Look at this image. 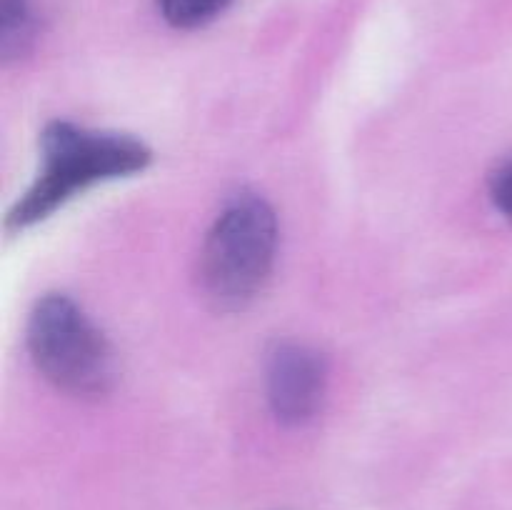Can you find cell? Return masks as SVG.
I'll use <instances>...</instances> for the list:
<instances>
[{
    "mask_svg": "<svg viewBox=\"0 0 512 510\" xmlns=\"http://www.w3.org/2000/svg\"><path fill=\"white\" fill-rule=\"evenodd\" d=\"M153 153L138 138L53 120L40 135V170L8 213V230H25L50 218L70 198L105 180L143 173Z\"/></svg>",
    "mask_w": 512,
    "mask_h": 510,
    "instance_id": "6da1fadb",
    "label": "cell"
},
{
    "mask_svg": "<svg viewBox=\"0 0 512 510\" xmlns=\"http://www.w3.org/2000/svg\"><path fill=\"white\" fill-rule=\"evenodd\" d=\"M278 250V220L268 200L240 193L210 228L200 258V280L218 308L240 310L265 288Z\"/></svg>",
    "mask_w": 512,
    "mask_h": 510,
    "instance_id": "7a4b0ae2",
    "label": "cell"
},
{
    "mask_svg": "<svg viewBox=\"0 0 512 510\" xmlns=\"http://www.w3.org/2000/svg\"><path fill=\"white\" fill-rule=\"evenodd\" d=\"M28 350L35 368L65 393L103 395L115 378V360L103 330L68 295L50 293L28 320Z\"/></svg>",
    "mask_w": 512,
    "mask_h": 510,
    "instance_id": "3957f363",
    "label": "cell"
},
{
    "mask_svg": "<svg viewBox=\"0 0 512 510\" xmlns=\"http://www.w3.org/2000/svg\"><path fill=\"white\" fill-rule=\"evenodd\" d=\"M265 390L283 425H305L318 415L328 390V363L303 343H278L265 363Z\"/></svg>",
    "mask_w": 512,
    "mask_h": 510,
    "instance_id": "277c9868",
    "label": "cell"
},
{
    "mask_svg": "<svg viewBox=\"0 0 512 510\" xmlns=\"http://www.w3.org/2000/svg\"><path fill=\"white\" fill-rule=\"evenodd\" d=\"M230 0H158V8L163 18L168 20L173 28L193 30L200 25L210 23L218 18Z\"/></svg>",
    "mask_w": 512,
    "mask_h": 510,
    "instance_id": "5b68a950",
    "label": "cell"
},
{
    "mask_svg": "<svg viewBox=\"0 0 512 510\" xmlns=\"http://www.w3.org/2000/svg\"><path fill=\"white\" fill-rule=\"evenodd\" d=\"M490 198H493L495 208L512 223V158L500 165V170L490 180Z\"/></svg>",
    "mask_w": 512,
    "mask_h": 510,
    "instance_id": "8992f818",
    "label": "cell"
}]
</instances>
